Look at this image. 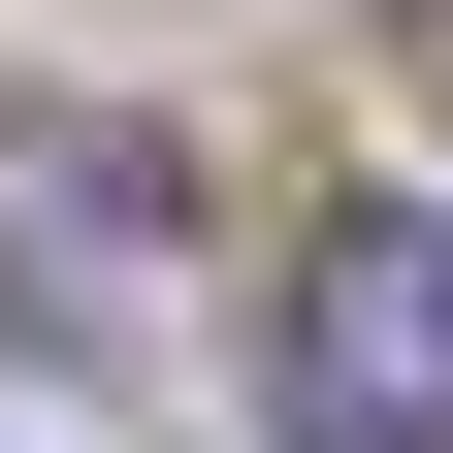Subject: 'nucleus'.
<instances>
[{
    "mask_svg": "<svg viewBox=\"0 0 453 453\" xmlns=\"http://www.w3.org/2000/svg\"><path fill=\"white\" fill-rule=\"evenodd\" d=\"M259 388H292V453H453V195L292 226V292H259Z\"/></svg>",
    "mask_w": 453,
    "mask_h": 453,
    "instance_id": "1",
    "label": "nucleus"
},
{
    "mask_svg": "<svg viewBox=\"0 0 453 453\" xmlns=\"http://www.w3.org/2000/svg\"><path fill=\"white\" fill-rule=\"evenodd\" d=\"M0 226H33V324L97 357V324H130V226H162V162H130V130H0Z\"/></svg>",
    "mask_w": 453,
    "mask_h": 453,
    "instance_id": "2",
    "label": "nucleus"
}]
</instances>
